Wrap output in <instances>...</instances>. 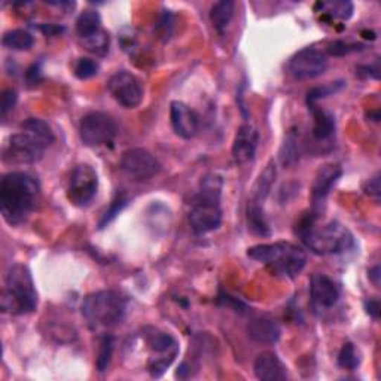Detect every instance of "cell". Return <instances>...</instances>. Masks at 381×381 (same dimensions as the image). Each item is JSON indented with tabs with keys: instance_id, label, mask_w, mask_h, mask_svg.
<instances>
[{
	"instance_id": "cell-1",
	"label": "cell",
	"mask_w": 381,
	"mask_h": 381,
	"mask_svg": "<svg viewBox=\"0 0 381 381\" xmlns=\"http://www.w3.org/2000/svg\"><path fill=\"white\" fill-rule=\"evenodd\" d=\"M41 195V185L25 172H11L0 181V212L9 225L27 221Z\"/></svg>"
},
{
	"instance_id": "cell-2",
	"label": "cell",
	"mask_w": 381,
	"mask_h": 381,
	"mask_svg": "<svg viewBox=\"0 0 381 381\" xmlns=\"http://www.w3.org/2000/svg\"><path fill=\"white\" fill-rule=\"evenodd\" d=\"M297 235L316 255H340L354 246L351 233L337 221L322 222L316 213L304 214L297 224Z\"/></svg>"
},
{
	"instance_id": "cell-3",
	"label": "cell",
	"mask_w": 381,
	"mask_h": 381,
	"mask_svg": "<svg viewBox=\"0 0 381 381\" xmlns=\"http://www.w3.org/2000/svg\"><path fill=\"white\" fill-rule=\"evenodd\" d=\"M222 186V177L218 174H209L201 181L200 190L193 202V209L189 212L190 228L197 234H209L221 226Z\"/></svg>"
},
{
	"instance_id": "cell-4",
	"label": "cell",
	"mask_w": 381,
	"mask_h": 381,
	"mask_svg": "<svg viewBox=\"0 0 381 381\" xmlns=\"http://www.w3.org/2000/svg\"><path fill=\"white\" fill-rule=\"evenodd\" d=\"M247 257L264 264L273 274L294 278L307 264V255L299 246L289 241L257 245L247 250Z\"/></svg>"
},
{
	"instance_id": "cell-5",
	"label": "cell",
	"mask_w": 381,
	"mask_h": 381,
	"mask_svg": "<svg viewBox=\"0 0 381 381\" xmlns=\"http://www.w3.org/2000/svg\"><path fill=\"white\" fill-rule=\"evenodd\" d=\"M0 307L4 313L12 316L29 314L36 310L37 292L32 273L25 265H12L6 273Z\"/></svg>"
},
{
	"instance_id": "cell-6",
	"label": "cell",
	"mask_w": 381,
	"mask_h": 381,
	"mask_svg": "<svg viewBox=\"0 0 381 381\" xmlns=\"http://www.w3.org/2000/svg\"><path fill=\"white\" fill-rule=\"evenodd\" d=\"M127 301L117 290H98L84 298L82 314L94 331L109 329L121 323Z\"/></svg>"
},
{
	"instance_id": "cell-7",
	"label": "cell",
	"mask_w": 381,
	"mask_h": 381,
	"mask_svg": "<svg viewBox=\"0 0 381 381\" xmlns=\"http://www.w3.org/2000/svg\"><path fill=\"white\" fill-rule=\"evenodd\" d=\"M79 137L88 148L112 145L117 137V124L108 113L90 112L79 124Z\"/></svg>"
},
{
	"instance_id": "cell-8",
	"label": "cell",
	"mask_w": 381,
	"mask_h": 381,
	"mask_svg": "<svg viewBox=\"0 0 381 381\" xmlns=\"http://www.w3.org/2000/svg\"><path fill=\"white\" fill-rule=\"evenodd\" d=\"M49 146L33 134L22 131L11 136L4 148V161L9 164H34L44 158Z\"/></svg>"
},
{
	"instance_id": "cell-9",
	"label": "cell",
	"mask_w": 381,
	"mask_h": 381,
	"mask_svg": "<svg viewBox=\"0 0 381 381\" xmlns=\"http://www.w3.org/2000/svg\"><path fill=\"white\" fill-rule=\"evenodd\" d=\"M146 342L152 351L148 371L152 377L158 378L169 370L176 359L179 353V344L170 334L161 332L158 329H152L150 334H146Z\"/></svg>"
},
{
	"instance_id": "cell-10",
	"label": "cell",
	"mask_w": 381,
	"mask_h": 381,
	"mask_svg": "<svg viewBox=\"0 0 381 381\" xmlns=\"http://www.w3.org/2000/svg\"><path fill=\"white\" fill-rule=\"evenodd\" d=\"M98 176L90 164H79L70 174L67 185V198L76 207L90 205L97 194Z\"/></svg>"
},
{
	"instance_id": "cell-11",
	"label": "cell",
	"mask_w": 381,
	"mask_h": 381,
	"mask_svg": "<svg viewBox=\"0 0 381 381\" xmlns=\"http://www.w3.org/2000/svg\"><path fill=\"white\" fill-rule=\"evenodd\" d=\"M121 170L134 182H148L160 173L161 164L149 150L133 148L122 154Z\"/></svg>"
},
{
	"instance_id": "cell-12",
	"label": "cell",
	"mask_w": 381,
	"mask_h": 381,
	"mask_svg": "<svg viewBox=\"0 0 381 381\" xmlns=\"http://www.w3.org/2000/svg\"><path fill=\"white\" fill-rule=\"evenodd\" d=\"M108 91L112 98L125 109H134L143 101L141 79L130 72H117L108 81Z\"/></svg>"
},
{
	"instance_id": "cell-13",
	"label": "cell",
	"mask_w": 381,
	"mask_h": 381,
	"mask_svg": "<svg viewBox=\"0 0 381 381\" xmlns=\"http://www.w3.org/2000/svg\"><path fill=\"white\" fill-rule=\"evenodd\" d=\"M288 67L290 75L298 81L313 79L328 69V57L319 49L306 48L290 58Z\"/></svg>"
},
{
	"instance_id": "cell-14",
	"label": "cell",
	"mask_w": 381,
	"mask_h": 381,
	"mask_svg": "<svg viewBox=\"0 0 381 381\" xmlns=\"http://www.w3.org/2000/svg\"><path fill=\"white\" fill-rule=\"evenodd\" d=\"M170 122L174 133L186 141L195 137L200 130L197 112L185 105L183 101H173L170 105Z\"/></svg>"
},
{
	"instance_id": "cell-15",
	"label": "cell",
	"mask_w": 381,
	"mask_h": 381,
	"mask_svg": "<svg viewBox=\"0 0 381 381\" xmlns=\"http://www.w3.org/2000/svg\"><path fill=\"white\" fill-rule=\"evenodd\" d=\"M259 142V134L255 127L243 124L235 133L233 142V158L240 166L250 162L255 158L257 148Z\"/></svg>"
},
{
	"instance_id": "cell-16",
	"label": "cell",
	"mask_w": 381,
	"mask_h": 381,
	"mask_svg": "<svg viewBox=\"0 0 381 381\" xmlns=\"http://www.w3.org/2000/svg\"><path fill=\"white\" fill-rule=\"evenodd\" d=\"M342 174V169L338 164H325L316 173L313 188H311V201L314 207L322 206L326 197L331 193L332 186L337 183Z\"/></svg>"
},
{
	"instance_id": "cell-17",
	"label": "cell",
	"mask_w": 381,
	"mask_h": 381,
	"mask_svg": "<svg viewBox=\"0 0 381 381\" xmlns=\"http://www.w3.org/2000/svg\"><path fill=\"white\" fill-rule=\"evenodd\" d=\"M310 292L313 302L321 309H332L340 299V289L332 278L325 274H314L311 277Z\"/></svg>"
},
{
	"instance_id": "cell-18",
	"label": "cell",
	"mask_w": 381,
	"mask_h": 381,
	"mask_svg": "<svg viewBox=\"0 0 381 381\" xmlns=\"http://www.w3.org/2000/svg\"><path fill=\"white\" fill-rule=\"evenodd\" d=\"M253 371L262 381H283L288 378L286 366L273 351H262L253 365Z\"/></svg>"
},
{
	"instance_id": "cell-19",
	"label": "cell",
	"mask_w": 381,
	"mask_h": 381,
	"mask_svg": "<svg viewBox=\"0 0 381 381\" xmlns=\"http://www.w3.org/2000/svg\"><path fill=\"white\" fill-rule=\"evenodd\" d=\"M249 337L259 344H274L280 338V326L266 317H257L247 326Z\"/></svg>"
},
{
	"instance_id": "cell-20",
	"label": "cell",
	"mask_w": 381,
	"mask_h": 381,
	"mask_svg": "<svg viewBox=\"0 0 381 381\" xmlns=\"http://www.w3.org/2000/svg\"><path fill=\"white\" fill-rule=\"evenodd\" d=\"M310 109L313 112V137L316 141H328L331 138L335 131V120L331 113L319 109L316 105H310Z\"/></svg>"
},
{
	"instance_id": "cell-21",
	"label": "cell",
	"mask_w": 381,
	"mask_h": 381,
	"mask_svg": "<svg viewBox=\"0 0 381 381\" xmlns=\"http://www.w3.org/2000/svg\"><path fill=\"white\" fill-rule=\"evenodd\" d=\"M247 224H249V230L253 234L261 235V237H270L271 235L269 221H266L262 205H259V202L249 201Z\"/></svg>"
},
{
	"instance_id": "cell-22",
	"label": "cell",
	"mask_w": 381,
	"mask_h": 381,
	"mask_svg": "<svg viewBox=\"0 0 381 381\" xmlns=\"http://www.w3.org/2000/svg\"><path fill=\"white\" fill-rule=\"evenodd\" d=\"M233 15L234 2H231V0H222V2L214 4L210 9V21L219 34L225 33L226 27L233 20Z\"/></svg>"
},
{
	"instance_id": "cell-23",
	"label": "cell",
	"mask_w": 381,
	"mask_h": 381,
	"mask_svg": "<svg viewBox=\"0 0 381 381\" xmlns=\"http://www.w3.org/2000/svg\"><path fill=\"white\" fill-rule=\"evenodd\" d=\"M276 174H277L276 166L271 162V164H269V166H266V169L258 177L255 186H253V189H252V197L249 201H255V202H259V205H262V201L270 194L271 186L276 181Z\"/></svg>"
},
{
	"instance_id": "cell-24",
	"label": "cell",
	"mask_w": 381,
	"mask_h": 381,
	"mask_svg": "<svg viewBox=\"0 0 381 381\" xmlns=\"http://www.w3.org/2000/svg\"><path fill=\"white\" fill-rule=\"evenodd\" d=\"M100 30L103 29H101V18L97 11H84L76 20V33H78L81 41L98 33Z\"/></svg>"
},
{
	"instance_id": "cell-25",
	"label": "cell",
	"mask_w": 381,
	"mask_h": 381,
	"mask_svg": "<svg viewBox=\"0 0 381 381\" xmlns=\"http://www.w3.org/2000/svg\"><path fill=\"white\" fill-rule=\"evenodd\" d=\"M316 8H321V12H323V15L329 18H335L341 21H347L353 15V4L349 2V0H335V2H319L316 5Z\"/></svg>"
},
{
	"instance_id": "cell-26",
	"label": "cell",
	"mask_w": 381,
	"mask_h": 381,
	"mask_svg": "<svg viewBox=\"0 0 381 381\" xmlns=\"http://www.w3.org/2000/svg\"><path fill=\"white\" fill-rule=\"evenodd\" d=\"M34 39L32 33L22 29L9 30L2 37V45L12 51H27L33 46Z\"/></svg>"
},
{
	"instance_id": "cell-27",
	"label": "cell",
	"mask_w": 381,
	"mask_h": 381,
	"mask_svg": "<svg viewBox=\"0 0 381 381\" xmlns=\"http://www.w3.org/2000/svg\"><path fill=\"white\" fill-rule=\"evenodd\" d=\"M21 130L33 134L48 146L53 145L56 141L54 131L51 130V127L44 120H39V118H29L27 121H24L21 124Z\"/></svg>"
},
{
	"instance_id": "cell-28",
	"label": "cell",
	"mask_w": 381,
	"mask_h": 381,
	"mask_svg": "<svg viewBox=\"0 0 381 381\" xmlns=\"http://www.w3.org/2000/svg\"><path fill=\"white\" fill-rule=\"evenodd\" d=\"M81 42L86 51H90V53L98 57H103L109 53L110 39H109V34L105 30H100L98 33L86 37V39H82Z\"/></svg>"
},
{
	"instance_id": "cell-29",
	"label": "cell",
	"mask_w": 381,
	"mask_h": 381,
	"mask_svg": "<svg viewBox=\"0 0 381 381\" xmlns=\"http://www.w3.org/2000/svg\"><path fill=\"white\" fill-rule=\"evenodd\" d=\"M346 82L344 81H337V82H329L326 85L322 86H316L313 88L311 91H309L307 94V103L310 105H316V101H319L321 98H326L329 96H334L338 91H341L342 88H344Z\"/></svg>"
},
{
	"instance_id": "cell-30",
	"label": "cell",
	"mask_w": 381,
	"mask_h": 381,
	"mask_svg": "<svg viewBox=\"0 0 381 381\" xmlns=\"http://www.w3.org/2000/svg\"><path fill=\"white\" fill-rule=\"evenodd\" d=\"M338 365L344 370H356L359 365V356L351 342H346L338 354Z\"/></svg>"
},
{
	"instance_id": "cell-31",
	"label": "cell",
	"mask_w": 381,
	"mask_h": 381,
	"mask_svg": "<svg viewBox=\"0 0 381 381\" xmlns=\"http://www.w3.org/2000/svg\"><path fill=\"white\" fill-rule=\"evenodd\" d=\"M113 354V338L112 337H105L103 341L100 344V351H98V358L96 362V366L98 373H105L108 370V366L110 363Z\"/></svg>"
},
{
	"instance_id": "cell-32",
	"label": "cell",
	"mask_w": 381,
	"mask_h": 381,
	"mask_svg": "<svg viewBox=\"0 0 381 381\" xmlns=\"http://www.w3.org/2000/svg\"><path fill=\"white\" fill-rule=\"evenodd\" d=\"M98 73V63L91 58H79L75 66V76L78 79H90Z\"/></svg>"
},
{
	"instance_id": "cell-33",
	"label": "cell",
	"mask_w": 381,
	"mask_h": 381,
	"mask_svg": "<svg viewBox=\"0 0 381 381\" xmlns=\"http://www.w3.org/2000/svg\"><path fill=\"white\" fill-rule=\"evenodd\" d=\"M282 162L285 166H290L298 160V148H297V138L294 136H289L282 149Z\"/></svg>"
},
{
	"instance_id": "cell-34",
	"label": "cell",
	"mask_w": 381,
	"mask_h": 381,
	"mask_svg": "<svg viewBox=\"0 0 381 381\" xmlns=\"http://www.w3.org/2000/svg\"><path fill=\"white\" fill-rule=\"evenodd\" d=\"M125 205H127V198L124 195H118L115 200H113L109 210L103 214V219L100 221V228H105L109 222L115 219V216L120 214V212L125 207Z\"/></svg>"
},
{
	"instance_id": "cell-35",
	"label": "cell",
	"mask_w": 381,
	"mask_h": 381,
	"mask_svg": "<svg viewBox=\"0 0 381 381\" xmlns=\"http://www.w3.org/2000/svg\"><path fill=\"white\" fill-rule=\"evenodd\" d=\"M362 49V45L356 44H346V42H334L331 46H329V54L341 57V56H347L350 53H354V51Z\"/></svg>"
},
{
	"instance_id": "cell-36",
	"label": "cell",
	"mask_w": 381,
	"mask_h": 381,
	"mask_svg": "<svg viewBox=\"0 0 381 381\" xmlns=\"http://www.w3.org/2000/svg\"><path fill=\"white\" fill-rule=\"evenodd\" d=\"M17 103V91L15 90H6L2 96V105H0V110H2V118H6L11 110H14Z\"/></svg>"
},
{
	"instance_id": "cell-37",
	"label": "cell",
	"mask_w": 381,
	"mask_h": 381,
	"mask_svg": "<svg viewBox=\"0 0 381 381\" xmlns=\"http://www.w3.org/2000/svg\"><path fill=\"white\" fill-rule=\"evenodd\" d=\"M25 79H27L29 85H37L42 81V73L39 65H33L25 72Z\"/></svg>"
},
{
	"instance_id": "cell-38",
	"label": "cell",
	"mask_w": 381,
	"mask_h": 381,
	"mask_svg": "<svg viewBox=\"0 0 381 381\" xmlns=\"http://www.w3.org/2000/svg\"><path fill=\"white\" fill-rule=\"evenodd\" d=\"M366 193L370 195H373V197H375L377 201L380 200V174L378 173L374 177H371L370 182H368Z\"/></svg>"
},
{
	"instance_id": "cell-39",
	"label": "cell",
	"mask_w": 381,
	"mask_h": 381,
	"mask_svg": "<svg viewBox=\"0 0 381 381\" xmlns=\"http://www.w3.org/2000/svg\"><path fill=\"white\" fill-rule=\"evenodd\" d=\"M365 309H366V313L370 314L373 319H378V316H380V304L378 301H374V299H370V301H366L365 302Z\"/></svg>"
},
{
	"instance_id": "cell-40",
	"label": "cell",
	"mask_w": 381,
	"mask_h": 381,
	"mask_svg": "<svg viewBox=\"0 0 381 381\" xmlns=\"http://www.w3.org/2000/svg\"><path fill=\"white\" fill-rule=\"evenodd\" d=\"M370 277L373 278V282L375 285L380 283V280H378V278H380V266H374V269L370 271Z\"/></svg>"
}]
</instances>
